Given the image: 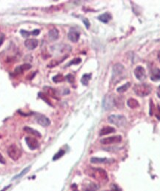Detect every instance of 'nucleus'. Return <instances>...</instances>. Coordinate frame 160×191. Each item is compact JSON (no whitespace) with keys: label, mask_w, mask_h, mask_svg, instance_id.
Returning <instances> with one entry per match:
<instances>
[{"label":"nucleus","mask_w":160,"mask_h":191,"mask_svg":"<svg viewBox=\"0 0 160 191\" xmlns=\"http://www.w3.org/2000/svg\"><path fill=\"white\" fill-rule=\"evenodd\" d=\"M85 173L88 175L95 179L96 181L100 183H106L108 181V175L107 172L102 168L88 167L85 170Z\"/></svg>","instance_id":"obj_1"},{"label":"nucleus","mask_w":160,"mask_h":191,"mask_svg":"<svg viewBox=\"0 0 160 191\" xmlns=\"http://www.w3.org/2000/svg\"><path fill=\"white\" fill-rule=\"evenodd\" d=\"M134 90L137 95L144 97L151 94L152 88L148 84H137L134 86Z\"/></svg>","instance_id":"obj_2"},{"label":"nucleus","mask_w":160,"mask_h":191,"mask_svg":"<svg viewBox=\"0 0 160 191\" xmlns=\"http://www.w3.org/2000/svg\"><path fill=\"white\" fill-rule=\"evenodd\" d=\"M7 155L14 161H17L21 158L22 151L16 144H12L8 147Z\"/></svg>","instance_id":"obj_3"},{"label":"nucleus","mask_w":160,"mask_h":191,"mask_svg":"<svg viewBox=\"0 0 160 191\" xmlns=\"http://www.w3.org/2000/svg\"><path fill=\"white\" fill-rule=\"evenodd\" d=\"M108 121L117 126H123L126 124V118L123 115H112L108 117Z\"/></svg>","instance_id":"obj_4"},{"label":"nucleus","mask_w":160,"mask_h":191,"mask_svg":"<svg viewBox=\"0 0 160 191\" xmlns=\"http://www.w3.org/2000/svg\"><path fill=\"white\" fill-rule=\"evenodd\" d=\"M122 141L121 135H115V136L107 137V138H102L100 141L101 143L104 145H109V144H116Z\"/></svg>","instance_id":"obj_5"},{"label":"nucleus","mask_w":160,"mask_h":191,"mask_svg":"<svg viewBox=\"0 0 160 191\" xmlns=\"http://www.w3.org/2000/svg\"><path fill=\"white\" fill-rule=\"evenodd\" d=\"M115 100L114 97L112 95H106L103 100V108L105 110H111L113 108L115 105Z\"/></svg>","instance_id":"obj_6"},{"label":"nucleus","mask_w":160,"mask_h":191,"mask_svg":"<svg viewBox=\"0 0 160 191\" xmlns=\"http://www.w3.org/2000/svg\"><path fill=\"white\" fill-rule=\"evenodd\" d=\"M125 71V68L120 63L115 64L113 67V78L116 79V77H121Z\"/></svg>","instance_id":"obj_7"},{"label":"nucleus","mask_w":160,"mask_h":191,"mask_svg":"<svg viewBox=\"0 0 160 191\" xmlns=\"http://www.w3.org/2000/svg\"><path fill=\"white\" fill-rule=\"evenodd\" d=\"M36 120L38 122V124H40L41 126L47 127L51 124V120L48 118H47L45 115H42V114H36Z\"/></svg>","instance_id":"obj_8"},{"label":"nucleus","mask_w":160,"mask_h":191,"mask_svg":"<svg viewBox=\"0 0 160 191\" xmlns=\"http://www.w3.org/2000/svg\"><path fill=\"white\" fill-rule=\"evenodd\" d=\"M25 141H26L27 145L31 150H36L39 147V143L37 141L36 138L34 137H26L25 138Z\"/></svg>","instance_id":"obj_9"},{"label":"nucleus","mask_w":160,"mask_h":191,"mask_svg":"<svg viewBox=\"0 0 160 191\" xmlns=\"http://www.w3.org/2000/svg\"><path fill=\"white\" fill-rule=\"evenodd\" d=\"M134 74H135L136 77L139 80H143L146 77L145 70L142 66H137V67L136 68L135 71H134Z\"/></svg>","instance_id":"obj_10"},{"label":"nucleus","mask_w":160,"mask_h":191,"mask_svg":"<svg viewBox=\"0 0 160 191\" xmlns=\"http://www.w3.org/2000/svg\"><path fill=\"white\" fill-rule=\"evenodd\" d=\"M79 32L78 31H76V29H70V31L68 32V39H70L71 42L73 43H76L79 39Z\"/></svg>","instance_id":"obj_11"},{"label":"nucleus","mask_w":160,"mask_h":191,"mask_svg":"<svg viewBox=\"0 0 160 191\" xmlns=\"http://www.w3.org/2000/svg\"><path fill=\"white\" fill-rule=\"evenodd\" d=\"M38 40L36 39H28L25 40V46L29 50H34L38 46Z\"/></svg>","instance_id":"obj_12"},{"label":"nucleus","mask_w":160,"mask_h":191,"mask_svg":"<svg viewBox=\"0 0 160 191\" xmlns=\"http://www.w3.org/2000/svg\"><path fill=\"white\" fill-rule=\"evenodd\" d=\"M30 68H31V66H30V64H23V65H21V66H17L15 69V70H14V72H15V74H21L23 71L30 69Z\"/></svg>","instance_id":"obj_13"},{"label":"nucleus","mask_w":160,"mask_h":191,"mask_svg":"<svg viewBox=\"0 0 160 191\" xmlns=\"http://www.w3.org/2000/svg\"><path fill=\"white\" fill-rule=\"evenodd\" d=\"M115 131H116V129L113 127H112V126H105L99 132V135L103 136V135L111 134L112 133H115Z\"/></svg>","instance_id":"obj_14"},{"label":"nucleus","mask_w":160,"mask_h":191,"mask_svg":"<svg viewBox=\"0 0 160 191\" xmlns=\"http://www.w3.org/2000/svg\"><path fill=\"white\" fill-rule=\"evenodd\" d=\"M98 19L99 21L102 22L107 23L112 19V16H111V14L110 13L107 12L105 13V14H101L100 16H99Z\"/></svg>","instance_id":"obj_15"},{"label":"nucleus","mask_w":160,"mask_h":191,"mask_svg":"<svg viewBox=\"0 0 160 191\" xmlns=\"http://www.w3.org/2000/svg\"><path fill=\"white\" fill-rule=\"evenodd\" d=\"M151 79L153 81H158L160 80V69L158 68H156L152 71L151 75Z\"/></svg>","instance_id":"obj_16"},{"label":"nucleus","mask_w":160,"mask_h":191,"mask_svg":"<svg viewBox=\"0 0 160 191\" xmlns=\"http://www.w3.org/2000/svg\"><path fill=\"white\" fill-rule=\"evenodd\" d=\"M48 37L51 40H56L59 38V31L56 29H51L48 32Z\"/></svg>","instance_id":"obj_17"},{"label":"nucleus","mask_w":160,"mask_h":191,"mask_svg":"<svg viewBox=\"0 0 160 191\" xmlns=\"http://www.w3.org/2000/svg\"><path fill=\"white\" fill-rule=\"evenodd\" d=\"M24 130H25L26 133H29V134L30 135H34L35 137H38V138H40L41 137L40 133L37 131V130H36V129H32V128L28 127V126H25V127L24 128Z\"/></svg>","instance_id":"obj_18"},{"label":"nucleus","mask_w":160,"mask_h":191,"mask_svg":"<svg viewBox=\"0 0 160 191\" xmlns=\"http://www.w3.org/2000/svg\"><path fill=\"white\" fill-rule=\"evenodd\" d=\"M127 104H128V106L131 109L137 108V107H139V106L138 101L136 99H134V98H130V99L128 101V102H127Z\"/></svg>","instance_id":"obj_19"},{"label":"nucleus","mask_w":160,"mask_h":191,"mask_svg":"<svg viewBox=\"0 0 160 191\" xmlns=\"http://www.w3.org/2000/svg\"><path fill=\"white\" fill-rule=\"evenodd\" d=\"M99 188V186L95 183H90L85 188V191H97Z\"/></svg>","instance_id":"obj_20"},{"label":"nucleus","mask_w":160,"mask_h":191,"mask_svg":"<svg viewBox=\"0 0 160 191\" xmlns=\"http://www.w3.org/2000/svg\"><path fill=\"white\" fill-rule=\"evenodd\" d=\"M90 77H91V74H84L81 79L82 83L84 86H88V82H89V80H90Z\"/></svg>","instance_id":"obj_21"},{"label":"nucleus","mask_w":160,"mask_h":191,"mask_svg":"<svg viewBox=\"0 0 160 191\" xmlns=\"http://www.w3.org/2000/svg\"><path fill=\"white\" fill-rule=\"evenodd\" d=\"M107 161V158H92L90 159V161L93 164H102V163H105Z\"/></svg>","instance_id":"obj_22"},{"label":"nucleus","mask_w":160,"mask_h":191,"mask_svg":"<svg viewBox=\"0 0 160 191\" xmlns=\"http://www.w3.org/2000/svg\"><path fill=\"white\" fill-rule=\"evenodd\" d=\"M130 83H127L126 84H124L123 86H122L119 87L117 88V92H119V93H122V92H125V91L128 90V88L130 87Z\"/></svg>","instance_id":"obj_23"},{"label":"nucleus","mask_w":160,"mask_h":191,"mask_svg":"<svg viewBox=\"0 0 160 191\" xmlns=\"http://www.w3.org/2000/svg\"><path fill=\"white\" fill-rule=\"evenodd\" d=\"M65 151L64 150H60L56 154H55V156H53V161H56V160H58L59 158H62V156L65 155Z\"/></svg>","instance_id":"obj_24"},{"label":"nucleus","mask_w":160,"mask_h":191,"mask_svg":"<svg viewBox=\"0 0 160 191\" xmlns=\"http://www.w3.org/2000/svg\"><path fill=\"white\" fill-rule=\"evenodd\" d=\"M47 93H48V95H50L51 97H55V98H56V92H55V90L53 89V88H50V87H47Z\"/></svg>","instance_id":"obj_25"},{"label":"nucleus","mask_w":160,"mask_h":191,"mask_svg":"<svg viewBox=\"0 0 160 191\" xmlns=\"http://www.w3.org/2000/svg\"><path fill=\"white\" fill-rule=\"evenodd\" d=\"M64 77L62 76V74H57L56 76L53 77V80L55 82V83H59V82H62L64 80Z\"/></svg>","instance_id":"obj_26"},{"label":"nucleus","mask_w":160,"mask_h":191,"mask_svg":"<svg viewBox=\"0 0 160 191\" xmlns=\"http://www.w3.org/2000/svg\"><path fill=\"white\" fill-rule=\"evenodd\" d=\"M39 97H41L42 99L44 100V101H45L46 103H48V104L51 105V103H50L51 101H50V100L48 99V95H47V94H45V93H42V92H41V93H39Z\"/></svg>","instance_id":"obj_27"},{"label":"nucleus","mask_w":160,"mask_h":191,"mask_svg":"<svg viewBox=\"0 0 160 191\" xmlns=\"http://www.w3.org/2000/svg\"><path fill=\"white\" fill-rule=\"evenodd\" d=\"M65 78H66L68 81L69 83H74V80H75L74 75H72V74H68Z\"/></svg>","instance_id":"obj_28"},{"label":"nucleus","mask_w":160,"mask_h":191,"mask_svg":"<svg viewBox=\"0 0 160 191\" xmlns=\"http://www.w3.org/2000/svg\"><path fill=\"white\" fill-rule=\"evenodd\" d=\"M81 61H82V60L80 58H76V59H74V60H73L72 61H71V62L68 64V65H72V64H79L81 63Z\"/></svg>","instance_id":"obj_29"},{"label":"nucleus","mask_w":160,"mask_h":191,"mask_svg":"<svg viewBox=\"0 0 160 191\" xmlns=\"http://www.w3.org/2000/svg\"><path fill=\"white\" fill-rule=\"evenodd\" d=\"M29 170H30V167H26L25 169H24V170H23V171L21 172V173H20V175H18L17 176H16V178H18V177H20V176H22V175H25V174L27 172H28Z\"/></svg>","instance_id":"obj_30"},{"label":"nucleus","mask_w":160,"mask_h":191,"mask_svg":"<svg viewBox=\"0 0 160 191\" xmlns=\"http://www.w3.org/2000/svg\"><path fill=\"white\" fill-rule=\"evenodd\" d=\"M156 117L158 120H160V106H157V111H156Z\"/></svg>","instance_id":"obj_31"},{"label":"nucleus","mask_w":160,"mask_h":191,"mask_svg":"<svg viewBox=\"0 0 160 191\" xmlns=\"http://www.w3.org/2000/svg\"><path fill=\"white\" fill-rule=\"evenodd\" d=\"M20 33H21V34L24 37H29V35H30V33L28 31H25V30H21Z\"/></svg>","instance_id":"obj_32"},{"label":"nucleus","mask_w":160,"mask_h":191,"mask_svg":"<svg viewBox=\"0 0 160 191\" xmlns=\"http://www.w3.org/2000/svg\"><path fill=\"white\" fill-rule=\"evenodd\" d=\"M5 36L3 33H0V46H2V43H3L4 40H5Z\"/></svg>","instance_id":"obj_33"},{"label":"nucleus","mask_w":160,"mask_h":191,"mask_svg":"<svg viewBox=\"0 0 160 191\" xmlns=\"http://www.w3.org/2000/svg\"><path fill=\"white\" fill-rule=\"evenodd\" d=\"M83 22L84 23V25H85V26H86L87 29H88V28L90 27V22L88 21V19H86V18H84V19H83Z\"/></svg>","instance_id":"obj_34"},{"label":"nucleus","mask_w":160,"mask_h":191,"mask_svg":"<svg viewBox=\"0 0 160 191\" xmlns=\"http://www.w3.org/2000/svg\"><path fill=\"white\" fill-rule=\"evenodd\" d=\"M0 163L2 164H6V160L5 158L3 157L2 154H1V152H0Z\"/></svg>","instance_id":"obj_35"},{"label":"nucleus","mask_w":160,"mask_h":191,"mask_svg":"<svg viewBox=\"0 0 160 191\" xmlns=\"http://www.w3.org/2000/svg\"><path fill=\"white\" fill-rule=\"evenodd\" d=\"M153 107H154V105H153V101H151V109H150V115H153Z\"/></svg>","instance_id":"obj_36"},{"label":"nucleus","mask_w":160,"mask_h":191,"mask_svg":"<svg viewBox=\"0 0 160 191\" xmlns=\"http://www.w3.org/2000/svg\"><path fill=\"white\" fill-rule=\"evenodd\" d=\"M32 34H34V35H38L39 34V30L36 29V30H34V31L32 32Z\"/></svg>","instance_id":"obj_37"},{"label":"nucleus","mask_w":160,"mask_h":191,"mask_svg":"<svg viewBox=\"0 0 160 191\" xmlns=\"http://www.w3.org/2000/svg\"><path fill=\"white\" fill-rule=\"evenodd\" d=\"M157 96H158V97L160 98V86L158 87V89H157Z\"/></svg>","instance_id":"obj_38"},{"label":"nucleus","mask_w":160,"mask_h":191,"mask_svg":"<svg viewBox=\"0 0 160 191\" xmlns=\"http://www.w3.org/2000/svg\"><path fill=\"white\" fill-rule=\"evenodd\" d=\"M10 187H11V185H8V186H7V187H6V188H4V189H2L1 191H6L7 189H8L9 188H10Z\"/></svg>","instance_id":"obj_39"},{"label":"nucleus","mask_w":160,"mask_h":191,"mask_svg":"<svg viewBox=\"0 0 160 191\" xmlns=\"http://www.w3.org/2000/svg\"><path fill=\"white\" fill-rule=\"evenodd\" d=\"M158 59H159V60L160 61V52H159V54H158Z\"/></svg>","instance_id":"obj_40"}]
</instances>
